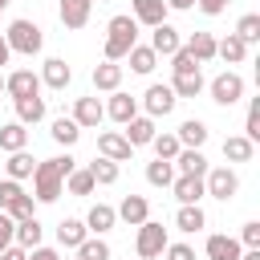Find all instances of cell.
<instances>
[{
    "instance_id": "cell-1",
    "label": "cell",
    "mask_w": 260,
    "mask_h": 260,
    "mask_svg": "<svg viewBox=\"0 0 260 260\" xmlns=\"http://www.w3.org/2000/svg\"><path fill=\"white\" fill-rule=\"evenodd\" d=\"M77 167L73 154H57V158H45L32 167V199L37 203H57L65 195V175Z\"/></svg>"
},
{
    "instance_id": "cell-2",
    "label": "cell",
    "mask_w": 260,
    "mask_h": 260,
    "mask_svg": "<svg viewBox=\"0 0 260 260\" xmlns=\"http://www.w3.org/2000/svg\"><path fill=\"white\" fill-rule=\"evenodd\" d=\"M134 45H138V20H134L130 12L114 16V20L106 24V61H122Z\"/></svg>"
},
{
    "instance_id": "cell-3",
    "label": "cell",
    "mask_w": 260,
    "mask_h": 260,
    "mask_svg": "<svg viewBox=\"0 0 260 260\" xmlns=\"http://www.w3.org/2000/svg\"><path fill=\"white\" fill-rule=\"evenodd\" d=\"M4 41H8V49H12V53L32 57V53H41L45 32H41V24H32V20H12V24H8V32H4Z\"/></svg>"
},
{
    "instance_id": "cell-4",
    "label": "cell",
    "mask_w": 260,
    "mask_h": 260,
    "mask_svg": "<svg viewBox=\"0 0 260 260\" xmlns=\"http://www.w3.org/2000/svg\"><path fill=\"white\" fill-rule=\"evenodd\" d=\"M167 244H171V240H167V228H162V223H154V219H142V223H138L134 252H138L142 260H158Z\"/></svg>"
},
{
    "instance_id": "cell-5",
    "label": "cell",
    "mask_w": 260,
    "mask_h": 260,
    "mask_svg": "<svg viewBox=\"0 0 260 260\" xmlns=\"http://www.w3.org/2000/svg\"><path fill=\"white\" fill-rule=\"evenodd\" d=\"M203 187H207V195L211 199H236V191H240V175L232 171V167H207V175H203Z\"/></svg>"
},
{
    "instance_id": "cell-6",
    "label": "cell",
    "mask_w": 260,
    "mask_h": 260,
    "mask_svg": "<svg viewBox=\"0 0 260 260\" xmlns=\"http://www.w3.org/2000/svg\"><path fill=\"white\" fill-rule=\"evenodd\" d=\"M207 89H211V102H215V106H236V102L244 98V77L232 73V69H223Z\"/></svg>"
},
{
    "instance_id": "cell-7",
    "label": "cell",
    "mask_w": 260,
    "mask_h": 260,
    "mask_svg": "<svg viewBox=\"0 0 260 260\" xmlns=\"http://www.w3.org/2000/svg\"><path fill=\"white\" fill-rule=\"evenodd\" d=\"M98 154L102 158H114V162H130L134 158V146L126 142L122 130H102L98 134Z\"/></svg>"
},
{
    "instance_id": "cell-8",
    "label": "cell",
    "mask_w": 260,
    "mask_h": 260,
    "mask_svg": "<svg viewBox=\"0 0 260 260\" xmlns=\"http://www.w3.org/2000/svg\"><path fill=\"white\" fill-rule=\"evenodd\" d=\"M175 89L171 85H150L146 93H142V110H146V118H167L171 110H175Z\"/></svg>"
},
{
    "instance_id": "cell-9",
    "label": "cell",
    "mask_w": 260,
    "mask_h": 260,
    "mask_svg": "<svg viewBox=\"0 0 260 260\" xmlns=\"http://www.w3.org/2000/svg\"><path fill=\"white\" fill-rule=\"evenodd\" d=\"M4 93L16 102V98H32V93H41V73H32V69H16V73H8L4 77Z\"/></svg>"
},
{
    "instance_id": "cell-10",
    "label": "cell",
    "mask_w": 260,
    "mask_h": 260,
    "mask_svg": "<svg viewBox=\"0 0 260 260\" xmlns=\"http://www.w3.org/2000/svg\"><path fill=\"white\" fill-rule=\"evenodd\" d=\"M93 12V0H57V16L65 28H85Z\"/></svg>"
},
{
    "instance_id": "cell-11",
    "label": "cell",
    "mask_w": 260,
    "mask_h": 260,
    "mask_svg": "<svg viewBox=\"0 0 260 260\" xmlns=\"http://www.w3.org/2000/svg\"><path fill=\"white\" fill-rule=\"evenodd\" d=\"M167 0H130V16L138 20V24H146V28H154V24H162L167 20Z\"/></svg>"
},
{
    "instance_id": "cell-12",
    "label": "cell",
    "mask_w": 260,
    "mask_h": 260,
    "mask_svg": "<svg viewBox=\"0 0 260 260\" xmlns=\"http://www.w3.org/2000/svg\"><path fill=\"white\" fill-rule=\"evenodd\" d=\"M102 118H106L102 98H77V102H73V122H77L81 130H93Z\"/></svg>"
},
{
    "instance_id": "cell-13",
    "label": "cell",
    "mask_w": 260,
    "mask_h": 260,
    "mask_svg": "<svg viewBox=\"0 0 260 260\" xmlns=\"http://www.w3.org/2000/svg\"><path fill=\"white\" fill-rule=\"evenodd\" d=\"M179 45H183V37H179V28H175V24H167V20H162V24H154V28H150V49H154L158 57H171Z\"/></svg>"
},
{
    "instance_id": "cell-14",
    "label": "cell",
    "mask_w": 260,
    "mask_h": 260,
    "mask_svg": "<svg viewBox=\"0 0 260 260\" xmlns=\"http://www.w3.org/2000/svg\"><path fill=\"white\" fill-rule=\"evenodd\" d=\"M134 114H138V98H130V93L114 89V93H110V102H106V118H114L118 126H126Z\"/></svg>"
},
{
    "instance_id": "cell-15",
    "label": "cell",
    "mask_w": 260,
    "mask_h": 260,
    "mask_svg": "<svg viewBox=\"0 0 260 260\" xmlns=\"http://www.w3.org/2000/svg\"><path fill=\"white\" fill-rule=\"evenodd\" d=\"M171 191H175V199H179V203H199V199L207 195V187H203V175H175Z\"/></svg>"
},
{
    "instance_id": "cell-16",
    "label": "cell",
    "mask_w": 260,
    "mask_h": 260,
    "mask_svg": "<svg viewBox=\"0 0 260 260\" xmlns=\"http://www.w3.org/2000/svg\"><path fill=\"white\" fill-rule=\"evenodd\" d=\"M73 81V69L61 61V57H49L45 65H41V85H49V89H65Z\"/></svg>"
},
{
    "instance_id": "cell-17",
    "label": "cell",
    "mask_w": 260,
    "mask_h": 260,
    "mask_svg": "<svg viewBox=\"0 0 260 260\" xmlns=\"http://www.w3.org/2000/svg\"><path fill=\"white\" fill-rule=\"evenodd\" d=\"M158 130H154V118H146V114H134L130 122H126V142L138 150V146H150V138H154Z\"/></svg>"
},
{
    "instance_id": "cell-18",
    "label": "cell",
    "mask_w": 260,
    "mask_h": 260,
    "mask_svg": "<svg viewBox=\"0 0 260 260\" xmlns=\"http://www.w3.org/2000/svg\"><path fill=\"white\" fill-rule=\"evenodd\" d=\"M114 211H118V219H126L130 228H138L142 219H150V203H146V195H126Z\"/></svg>"
},
{
    "instance_id": "cell-19",
    "label": "cell",
    "mask_w": 260,
    "mask_h": 260,
    "mask_svg": "<svg viewBox=\"0 0 260 260\" xmlns=\"http://www.w3.org/2000/svg\"><path fill=\"white\" fill-rule=\"evenodd\" d=\"M203 252H207V260H240V240L236 236H207V244H203Z\"/></svg>"
},
{
    "instance_id": "cell-20",
    "label": "cell",
    "mask_w": 260,
    "mask_h": 260,
    "mask_svg": "<svg viewBox=\"0 0 260 260\" xmlns=\"http://www.w3.org/2000/svg\"><path fill=\"white\" fill-rule=\"evenodd\" d=\"M12 106H16V122H24V126H37V122H45V114H49L41 93H32V98H16Z\"/></svg>"
},
{
    "instance_id": "cell-21",
    "label": "cell",
    "mask_w": 260,
    "mask_h": 260,
    "mask_svg": "<svg viewBox=\"0 0 260 260\" xmlns=\"http://www.w3.org/2000/svg\"><path fill=\"white\" fill-rule=\"evenodd\" d=\"M171 162H175V175H207V158H203V150H195V146H183Z\"/></svg>"
},
{
    "instance_id": "cell-22",
    "label": "cell",
    "mask_w": 260,
    "mask_h": 260,
    "mask_svg": "<svg viewBox=\"0 0 260 260\" xmlns=\"http://www.w3.org/2000/svg\"><path fill=\"white\" fill-rule=\"evenodd\" d=\"M114 223H118V211H114L110 203H93V207H89V215H85V228H89V236H106Z\"/></svg>"
},
{
    "instance_id": "cell-23",
    "label": "cell",
    "mask_w": 260,
    "mask_h": 260,
    "mask_svg": "<svg viewBox=\"0 0 260 260\" xmlns=\"http://www.w3.org/2000/svg\"><path fill=\"white\" fill-rule=\"evenodd\" d=\"M175 228H179V232H187V236L203 232V228H207V215H203V207H199V203H179Z\"/></svg>"
},
{
    "instance_id": "cell-24",
    "label": "cell",
    "mask_w": 260,
    "mask_h": 260,
    "mask_svg": "<svg viewBox=\"0 0 260 260\" xmlns=\"http://www.w3.org/2000/svg\"><path fill=\"white\" fill-rule=\"evenodd\" d=\"M183 49L199 61V65H207V61H215V37L211 32H191L187 41H183Z\"/></svg>"
},
{
    "instance_id": "cell-25",
    "label": "cell",
    "mask_w": 260,
    "mask_h": 260,
    "mask_svg": "<svg viewBox=\"0 0 260 260\" xmlns=\"http://www.w3.org/2000/svg\"><path fill=\"white\" fill-rule=\"evenodd\" d=\"M118 85H122V65H118V61H102V65H93V89L114 93Z\"/></svg>"
},
{
    "instance_id": "cell-26",
    "label": "cell",
    "mask_w": 260,
    "mask_h": 260,
    "mask_svg": "<svg viewBox=\"0 0 260 260\" xmlns=\"http://www.w3.org/2000/svg\"><path fill=\"white\" fill-rule=\"evenodd\" d=\"M28 146V126L24 122H4L0 126V150L12 154V150H24Z\"/></svg>"
},
{
    "instance_id": "cell-27",
    "label": "cell",
    "mask_w": 260,
    "mask_h": 260,
    "mask_svg": "<svg viewBox=\"0 0 260 260\" xmlns=\"http://www.w3.org/2000/svg\"><path fill=\"white\" fill-rule=\"evenodd\" d=\"M171 89H175V98H199V93H203V73H199V69L175 73V77H171Z\"/></svg>"
},
{
    "instance_id": "cell-28",
    "label": "cell",
    "mask_w": 260,
    "mask_h": 260,
    "mask_svg": "<svg viewBox=\"0 0 260 260\" xmlns=\"http://www.w3.org/2000/svg\"><path fill=\"white\" fill-rule=\"evenodd\" d=\"M175 138H179V146H195V150H203V142H207V122L187 118V122L175 130Z\"/></svg>"
},
{
    "instance_id": "cell-29",
    "label": "cell",
    "mask_w": 260,
    "mask_h": 260,
    "mask_svg": "<svg viewBox=\"0 0 260 260\" xmlns=\"http://www.w3.org/2000/svg\"><path fill=\"white\" fill-rule=\"evenodd\" d=\"M252 154H256V142L252 138H244V134L223 138V158L228 162H252Z\"/></svg>"
},
{
    "instance_id": "cell-30",
    "label": "cell",
    "mask_w": 260,
    "mask_h": 260,
    "mask_svg": "<svg viewBox=\"0 0 260 260\" xmlns=\"http://www.w3.org/2000/svg\"><path fill=\"white\" fill-rule=\"evenodd\" d=\"M89 236V228H85V219H61L57 223V244L61 248H73L77 252V244Z\"/></svg>"
},
{
    "instance_id": "cell-31",
    "label": "cell",
    "mask_w": 260,
    "mask_h": 260,
    "mask_svg": "<svg viewBox=\"0 0 260 260\" xmlns=\"http://www.w3.org/2000/svg\"><path fill=\"white\" fill-rule=\"evenodd\" d=\"M122 61H130V69L146 77V73H154V65H158V53H154L150 45H134V49L122 57Z\"/></svg>"
},
{
    "instance_id": "cell-32",
    "label": "cell",
    "mask_w": 260,
    "mask_h": 260,
    "mask_svg": "<svg viewBox=\"0 0 260 260\" xmlns=\"http://www.w3.org/2000/svg\"><path fill=\"white\" fill-rule=\"evenodd\" d=\"M41 236H45L41 219H37V215H28V219H20V223H16V236H12V244H20V248L28 252V248H37V244H41Z\"/></svg>"
},
{
    "instance_id": "cell-33",
    "label": "cell",
    "mask_w": 260,
    "mask_h": 260,
    "mask_svg": "<svg viewBox=\"0 0 260 260\" xmlns=\"http://www.w3.org/2000/svg\"><path fill=\"white\" fill-rule=\"evenodd\" d=\"M215 57H223L228 65H240V61L248 57V45H244V41H240L236 32H228L223 41H215Z\"/></svg>"
},
{
    "instance_id": "cell-34",
    "label": "cell",
    "mask_w": 260,
    "mask_h": 260,
    "mask_svg": "<svg viewBox=\"0 0 260 260\" xmlns=\"http://www.w3.org/2000/svg\"><path fill=\"white\" fill-rule=\"evenodd\" d=\"M49 134H53V142H57V146H65V150H69V146H73V142L81 138V126H77L73 118H53Z\"/></svg>"
},
{
    "instance_id": "cell-35",
    "label": "cell",
    "mask_w": 260,
    "mask_h": 260,
    "mask_svg": "<svg viewBox=\"0 0 260 260\" xmlns=\"http://www.w3.org/2000/svg\"><path fill=\"white\" fill-rule=\"evenodd\" d=\"M32 167H37V162H32V154H28V150H12V154H8V162H4L8 179H16V183H20V179H32Z\"/></svg>"
},
{
    "instance_id": "cell-36",
    "label": "cell",
    "mask_w": 260,
    "mask_h": 260,
    "mask_svg": "<svg viewBox=\"0 0 260 260\" xmlns=\"http://www.w3.org/2000/svg\"><path fill=\"white\" fill-rule=\"evenodd\" d=\"M146 183H150V187H171V183H175V162H167V158L146 162Z\"/></svg>"
},
{
    "instance_id": "cell-37",
    "label": "cell",
    "mask_w": 260,
    "mask_h": 260,
    "mask_svg": "<svg viewBox=\"0 0 260 260\" xmlns=\"http://www.w3.org/2000/svg\"><path fill=\"white\" fill-rule=\"evenodd\" d=\"M93 187H98V183H93V175H89L85 167H73V171L65 175V191H69V195H93Z\"/></svg>"
},
{
    "instance_id": "cell-38",
    "label": "cell",
    "mask_w": 260,
    "mask_h": 260,
    "mask_svg": "<svg viewBox=\"0 0 260 260\" xmlns=\"http://www.w3.org/2000/svg\"><path fill=\"white\" fill-rule=\"evenodd\" d=\"M85 171L93 175V183H98V187H110V183H118V162H114V158H93Z\"/></svg>"
},
{
    "instance_id": "cell-39",
    "label": "cell",
    "mask_w": 260,
    "mask_h": 260,
    "mask_svg": "<svg viewBox=\"0 0 260 260\" xmlns=\"http://www.w3.org/2000/svg\"><path fill=\"white\" fill-rule=\"evenodd\" d=\"M77 256H81V260H110V244H106L102 236H85V240L77 244Z\"/></svg>"
},
{
    "instance_id": "cell-40",
    "label": "cell",
    "mask_w": 260,
    "mask_h": 260,
    "mask_svg": "<svg viewBox=\"0 0 260 260\" xmlns=\"http://www.w3.org/2000/svg\"><path fill=\"white\" fill-rule=\"evenodd\" d=\"M236 37H240L244 45H256V41H260V12H248V16H240V24H236Z\"/></svg>"
},
{
    "instance_id": "cell-41",
    "label": "cell",
    "mask_w": 260,
    "mask_h": 260,
    "mask_svg": "<svg viewBox=\"0 0 260 260\" xmlns=\"http://www.w3.org/2000/svg\"><path fill=\"white\" fill-rule=\"evenodd\" d=\"M150 146H154V158H167V162H171V158L183 150L175 134H154V138H150Z\"/></svg>"
},
{
    "instance_id": "cell-42",
    "label": "cell",
    "mask_w": 260,
    "mask_h": 260,
    "mask_svg": "<svg viewBox=\"0 0 260 260\" xmlns=\"http://www.w3.org/2000/svg\"><path fill=\"white\" fill-rule=\"evenodd\" d=\"M8 215H12V223H20V219H28V215H37V199L24 191V195H16L12 203H8Z\"/></svg>"
},
{
    "instance_id": "cell-43",
    "label": "cell",
    "mask_w": 260,
    "mask_h": 260,
    "mask_svg": "<svg viewBox=\"0 0 260 260\" xmlns=\"http://www.w3.org/2000/svg\"><path fill=\"white\" fill-rule=\"evenodd\" d=\"M171 69H175V73H187V69H199V61H195V57H191V53L179 45V49L171 53Z\"/></svg>"
},
{
    "instance_id": "cell-44",
    "label": "cell",
    "mask_w": 260,
    "mask_h": 260,
    "mask_svg": "<svg viewBox=\"0 0 260 260\" xmlns=\"http://www.w3.org/2000/svg\"><path fill=\"white\" fill-rule=\"evenodd\" d=\"M244 138H260V102H252L248 106V118H244Z\"/></svg>"
},
{
    "instance_id": "cell-45",
    "label": "cell",
    "mask_w": 260,
    "mask_h": 260,
    "mask_svg": "<svg viewBox=\"0 0 260 260\" xmlns=\"http://www.w3.org/2000/svg\"><path fill=\"white\" fill-rule=\"evenodd\" d=\"M240 248H260V219H248L240 228Z\"/></svg>"
},
{
    "instance_id": "cell-46",
    "label": "cell",
    "mask_w": 260,
    "mask_h": 260,
    "mask_svg": "<svg viewBox=\"0 0 260 260\" xmlns=\"http://www.w3.org/2000/svg\"><path fill=\"white\" fill-rule=\"evenodd\" d=\"M16 195H24V187H20L16 179H4V183H0V211H8V203H12Z\"/></svg>"
},
{
    "instance_id": "cell-47",
    "label": "cell",
    "mask_w": 260,
    "mask_h": 260,
    "mask_svg": "<svg viewBox=\"0 0 260 260\" xmlns=\"http://www.w3.org/2000/svg\"><path fill=\"white\" fill-rule=\"evenodd\" d=\"M162 256H167V260H195V248H191V244H167Z\"/></svg>"
},
{
    "instance_id": "cell-48",
    "label": "cell",
    "mask_w": 260,
    "mask_h": 260,
    "mask_svg": "<svg viewBox=\"0 0 260 260\" xmlns=\"http://www.w3.org/2000/svg\"><path fill=\"white\" fill-rule=\"evenodd\" d=\"M12 236H16V223H12V215H8V211H0V252L12 244Z\"/></svg>"
},
{
    "instance_id": "cell-49",
    "label": "cell",
    "mask_w": 260,
    "mask_h": 260,
    "mask_svg": "<svg viewBox=\"0 0 260 260\" xmlns=\"http://www.w3.org/2000/svg\"><path fill=\"white\" fill-rule=\"evenodd\" d=\"M195 4H199V12H203V16H219V12H228V4H232V0H195Z\"/></svg>"
},
{
    "instance_id": "cell-50",
    "label": "cell",
    "mask_w": 260,
    "mask_h": 260,
    "mask_svg": "<svg viewBox=\"0 0 260 260\" xmlns=\"http://www.w3.org/2000/svg\"><path fill=\"white\" fill-rule=\"evenodd\" d=\"M28 260H61V256H57V248H45V244H37V248H28Z\"/></svg>"
},
{
    "instance_id": "cell-51",
    "label": "cell",
    "mask_w": 260,
    "mask_h": 260,
    "mask_svg": "<svg viewBox=\"0 0 260 260\" xmlns=\"http://www.w3.org/2000/svg\"><path fill=\"white\" fill-rule=\"evenodd\" d=\"M0 260H28V252H24L20 244H8V248L0 252Z\"/></svg>"
},
{
    "instance_id": "cell-52",
    "label": "cell",
    "mask_w": 260,
    "mask_h": 260,
    "mask_svg": "<svg viewBox=\"0 0 260 260\" xmlns=\"http://www.w3.org/2000/svg\"><path fill=\"white\" fill-rule=\"evenodd\" d=\"M167 8H175V12H187V8H195V0H167Z\"/></svg>"
},
{
    "instance_id": "cell-53",
    "label": "cell",
    "mask_w": 260,
    "mask_h": 260,
    "mask_svg": "<svg viewBox=\"0 0 260 260\" xmlns=\"http://www.w3.org/2000/svg\"><path fill=\"white\" fill-rule=\"evenodd\" d=\"M8 57H12V49H8V41H4V32H0V65H8Z\"/></svg>"
},
{
    "instance_id": "cell-54",
    "label": "cell",
    "mask_w": 260,
    "mask_h": 260,
    "mask_svg": "<svg viewBox=\"0 0 260 260\" xmlns=\"http://www.w3.org/2000/svg\"><path fill=\"white\" fill-rule=\"evenodd\" d=\"M240 260H260V248H248V252H240Z\"/></svg>"
},
{
    "instance_id": "cell-55",
    "label": "cell",
    "mask_w": 260,
    "mask_h": 260,
    "mask_svg": "<svg viewBox=\"0 0 260 260\" xmlns=\"http://www.w3.org/2000/svg\"><path fill=\"white\" fill-rule=\"evenodd\" d=\"M8 4H12V0H0V12H4V8H8Z\"/></svg>"
},
{
    "instance_id": "cell-56",
    "label": "cell",
    "mask_w": 260,
    "mask_h": 260,
    "mask_svg": "<svg viewBox=\"0 0 260 260\" xmlns=\"http://www.w3.org/2000/svg\"><path fill=\"white\" fill-rule=\"evenodd\" d=\"M0 93H4V77H0Z\"/></svg>"
},
{
    "instance_id": "cell-57",
    "label": "cell",
    "mask_w": 260,
    "mask_h": 260,
    "mask_svg": "<svg viewBox=\"0 0 260 260\" xmlns=\"http://www.w3.org/2000/svg\"><path fill=\"white\" fill-rule=\"evenodd\" d=\"M77 260H81V256H77Z\"/></svg>"
}]
</instances>
